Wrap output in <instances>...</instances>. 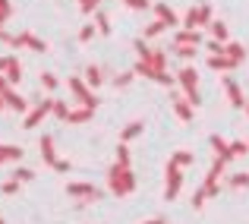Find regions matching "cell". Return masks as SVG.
Segmentation results:
<instances>
[{
  "label": "cell",
  "mask_w": 249,
  "mask_h": 224,
  "mask_svg": "<svg viewBox=\"0 0 249 224\" xmlns=\"http://www.w3.org/2000/svg\"><path fill=\"white\" fill-rule=\"evenodd\" d=\"M249 151V142H243V139H237V142H231V155H233V161H237L240 155H246Z\"/></svg>",
  "instance_id": "34"
},
{
  "label": "cell",
  "mask_w": 249,
  "mask_h": 224,
  "mask_svg": "<svg viewBox=\"0 0 249 224\" xmlns=\"http://www.w3.org/2000/svg\"><path fill=\"white\" fill-rule=\"evenodd\" d=\"M38 82L44 85V92H51V89H57V76L54 73H41L38 76Z\"/></svg>",
  "instance_id": "37"
},
{
  "label": "cell",
  "mask_w": 249,
  "mask_h": 224,
  "mask_svg": "<svg viewBox=\"0 0 249 224\" xmlns=\"http://www.w3.org/2000/svg\"><path fill=\"white\" fill-rule=\"evenodd\" d=\"M0 95H3V101H6V108L10 111H16V114H29V101H25L22 95H19V92H13V89H6V92H0Z\"/></svg>",
  "instance_id": "9"
},
{
  "label": "cell",
  "mask_w": 249,
  "mask_h": 224,
  "mask_svg": "<svg viewBox=\"0 0 249 224\" xmlns=\"http://www.w3.org/2000/svg\"><path fill=\"white\" fill-rule=\"evenodd\" d=\"M6 108V101H3V95H0V111H3Z\"/></svg>",
  "instance_id": "41"
},
{
  "label": "cell",
  "mask_w": 249,
  "mask_h": 224,
  "mask_svg": "<svg viewBox=\"0 0 249 224\" xmlns=\"http://www.w3.org/2000/svg\"><path fill=\"white\" fill-rule=\"evenodd\" d=\"M208 142H212L214 155H218L221 161H227V164L233 161V155H231V142H224V139H221V136H208Z\"/></svg>",
  "instance_id": "14"
},
{
  "label": "cell",
  "mask_w": 249,
  "mask_h": 224,
  "mask_svg": "<svg viewBox=\"0 0 249 224\" xmlns=\"http://www.w3.org/2000/svg\"><path fill=\"white\" fill-rule=\"evenodd\" d=\"M6 79H10V85H19L22 82V63H19V57H10L6 54Z\"/></svg>",
  "instance_id": "13"
},
{
  "label": "cell",
  "mask_w": 249,
  "mask_h": 224,
  "mask_svg": "<svg viewBox=\"0 0 249 224\" xmlns=\"http://www.w3.org/2000/svg\"><path fill=\"white\" fill-rule=\"evenodd\" d=\"M133 79H136V73H133V70H126V73H117L114 76V85H117V89H126Z\"/></svg>",
  "instance_id": "30"
},
{
  "label": "cell",
  "mask_w": 249,
  "mask_h": 224,
  "mask_svg": "<svg viewBox=\"0 0 249 224\" xmlns=\"http://www.w3.org/2000/svg\"><path fill=\"white\" fill-rule=\"evenodd\" d=\"M13 180H16V183H32V180H35V170L25 168V164H16V170H13Z\"/></svg>",
  "instance_id": "24"
},
{
  "label": "cell",
  "mask_w": 249,
  "mask_h": 224,
  "mask_svg": "<svg viewBox=\"0 0 249 224\" xmlns=\"http://www.w3.org/2000/svg\"><path fill=\"white\" fill-rule=\"evenodd\" d=\"M38 149H41V158H44V164H48V168L60 170V174H67V170L73 168L70 161H63V158L57 155V149H54V136H38Z\"/></svg>",
  "instance_id": "2"
},
{
  "label": "cell",
  "mask_w": 249,
  "mask_h": 224,
  "mask_svg": "<svg viewBox=\"0 0 249 224\" xmlns=\"http://www.w3.org/2000/svg\"><path fill=\"white\" fill-rule=\"evenodd\" d=\"M133 48H136V54H139V57H145L148 51H152V48L145 44V38H136V41H133Z\"/></svg>",
  "instance_id": "38"
},
{
  "label": "cell",
  "mask_w": 249,
  "mask_h": 224,
  "mask_svg": "<svg viewBox=\"0 0 249 224\" xmlns=\"http://www.w3.org/2000/svg\"><path fill=\"white\" fill-rule=\"evenodd\" d=\"M246 117H249V104H246Z\"/></svg>",
  "instance_id": "42"
},
{
  "label": "cell",
  "mask_w": 249,
  "mask_h": 224,
  "mask_svg": "<svg viewBox=\"0 0 249 224\" xmlns=\"http://www.w3.org/2000/svg\"><path fill=\"white\" fill-rule=\"evenodd\" d=\"M186 29H202V25H212L214 22V16H212V6L208 3H202V6H193V10L186 13Z\"/></svg>",
  "instance_id": "7"
},
{
  "label": "cell",
  "mask_w": 249,
  "mask_h": 224,
  "mask_svg": "<svg viewBox=\"0 0 249 224\" xmlns=\"http://www.w3.org/2000/svg\"><path fill=\"white\" fill-rule=\"evenodd\" d=\"M227 187L231 189H246L249 187V170H237V174L227 177Z\"/></svg>",
  "instance_id": "22"
},
{
  "label": "cell",
  "mask_w": 249,
  "mask_h": 224,
  "mask_svg": "<svg viewBox=\"0 0 249 224\" xmlns=\"http://www.w3.org/2000/svg\"><path fill=\"white\" fill-rule=\"evenodd\" d=\"M67 196H70V199H79V202H91V199H101V189H95L91 183H85V180H76V183L67 187Z\"/></svg>",
  "instance_id": "8"
},
{
  "label": "cell",
  "mask_w": 249,
  "mask_h": 224,
  "mask_svg": "<svg viewBox=\"0 0 249 224\" xmlns=\"http://www.w3.org/2000/svg\"><path fill=\"white\" fill-rule=\"evenodd\" d=\"M91 117H95V111H91V108H82V104H79V108H70L67 123H89Z\"/></svg>",
  "instance_id": "19"
},
{
  "label": "cell",
  "mask_w": 249,
  "mask_h": 224,
  "mask_svg": "<svg viewBox=\"0 0 249 224\" xmlns=\"http://www.w3.org/2000/svg\"><path fill=\"white\" fill-rule=\"evenodd\" d=\"M123 3H126V10H152V0H123Z\"/></svg>",
  "instance_id": "36"
},
{
  "label": "cell",
  "mask_w": 249,
  "mask_h": 224,
  "mask_svg": "<svg viewBox=\"0 0 249 224\" xmlns=\"http://www.w3.org/2000/svg\"><path fill=\"white\" fill-rule=\"evenodd\" d=\"M25 158V151L19 149V146H0V164H6V161H22Z\"/></svg>",
  "instance_id": "21"
},
{
  "label": "cell",
  "mask_w": 249,
  "mask_h": 224,
  "mask_svg": "<svg viewBox=\"0 0 249 224\" xmlns=\"http://www.w3.org/2000/svg\"><path fill=\"white\" fill-rule=\"evenodd\" d=\"M208 51H212V54H224V41H208Z\"/></svg>",
  "instance_id": "39"
},
{
  "label": "cell",
  "mask_w": 249,
  "mask_h": 224,
  "mask_svg": "<svg viewBox=\"0 0 249 224\" xmlns=\"http://www.w3.org/2000/svg\"><path fill=\"white\" fill-rule=\"evenodd\" d=\"M208 32H212V38H214V41H224V44H227V35H231V32H227V25L221 22V19H214V22L208 25Z\"/></svg>",
  "instance_id": "23"
},
{
  "label": "cell",
  "mask_w": 249,
  "mask_h": 224,
  "mask_svg": "<svg viewBox=\"0 0 249 224\" xmlns=\"http://www.w3.org/2000/svg\"><path fill=\"white\" fill-rule=\"evenodd\" d=\"M167 161H174L177 168H189V164H193L196 158H193V151H174V155H170Z\"/></svg>",
  "instance_id": "26"
},
{
  "label": "cell",
  "mask_w": 249,
  "mask_h": 224,
  "mask_svg": "<svg viewBox=\"0 0 249 224\" xmlns=\"http://www.w3.org/2000/svg\"><path fill=\"white\" fill-rule=\"evenodd\" d=\"M95 35H98L95 22H85L82 29H79V35H76V38H79V44H89V41H91V38H95Z\"/></svg>",
  "instance_id": "27"
},
{
  "label": "cell",
  "mask_w": 249,
  "mask_h": 224,
  "mask_svg": "<svg viewBox=\"0 0 249 224\" xmlns=\"http://www.w3.org/2000/svg\"><path fill=\"white\" fill-rule=\"evenodd\" d=\"M95 29H98V35H110V19H107L104 10L95 13Z\"/></svg>",
  "instance_id": "25"
},
{
  "label": "cell",
  "mask_w": 249,
  "mask_h": 224,
  "mask_svg": "<svg viewBox=\"0 0 249 224\" xmlns=\"http://www.w3.org/2000/svg\"><path fill=\"white\" fill-rule=\"evenodd\" d=\"M174 114L180 117L183 123H189L193 120V104L186 101V98H180V95H174Z\"/></svg>",
  "instance_id": "16"
},
{
  "label": "cell",
  "mask_w": 249,
  "mask_h": 224,
  "mask_svg": "<svg viewBox=\"0 0 249 224\" xmlns=\"http://www.w3.org/2000/svg\"><path fill=\"white\" fill-rule=\"evenodd\" d=\"M82 79H85V85H89V89L95 92L98 85L104 82V70H101V67H95V63H89V67H85V76H82Z\"/></svg>",
  "instance_id": "15"
},
{
  "label": "cell",
  "mask_w": 249,
  "mask_h": 224,
  "mask_svg": "<svg viewBox=\"0 0 249 224\" xmlns=\"http://www.w3.org/2000/svg\"><path fill=\"white\" fill-rule=\"evenodd\" d=\"M233 67H237V63L227 54H208V70H221V73H224V70H233Z\"/></svg>",
  "instance_id": "17"
},
{
  "label": "cell",
  "mask_w": 249,
  "mask_h": 224,
  "mask_svg": "<svg viewBox=\"0 0 249 224\" xmlns=\"http://www.w3.org/2000/svg\"><path fill=\"white\" fill-rule=\"evenodd\" d=\"M142 130H145V123H142V120H133V123H126V127L120 130V142H133L136 136H142Z\"/></svg>",
  "instance_id": "18"
},
{
  "label": "cell",
  "mask_w": 249,
  "mask_h": 224,
  "mask_svg": "<svg viewBox=\"0 0 249 224\" xmlns=\"http://www.w3.org/2000/svg\"><path fill=\"white\" fill-rule=\"evenodd\" d=\"M177 85H183V95H186V101L193 104H199V73H196V67H183L180 73H177Z\"/></svg>",
  "instance_id": "3"
},
{
  "label": "cell",
  "mask_w": 249,
  "mask_h": 224,
  "mask_svg": "<svg viewBox=\"0 0 249 224\" xmlns=\"http://www.w3.org/2000/svg\"><path fill=\"white\" fill-rule=\"evenodd\" d=\"M145 224H167L164 218H152V221H145Z\"/></svg>",
  "instance_id": "40"
},
{
  "label": "cell",
  "mask_w": 249,
  "mask_h": 224,
  "mask_svg": "<svg viewBox=\"0 0 249 224\" xmlns=\"http://www.w3.org/2000/svg\"><path fill=\"white\" fill-rule=\"evenodd\" d=\"M19 189H22V183H16L13 177H10V180H3V183H0V193H3V196H16Z\"/></svg>",
  "instance_id": "29"
},
{
  "label": "cell",
  "mask_w": 249,
  "mask_h": 224,
  "mask_svg": "<svg viewBox=\"0 0 249 224\" xmlns=\"http://www.w3.org/2000/svg\"><path fill=\"white\" fill-rule=\"evenodd\" d=\"M67 85H70L73 98L82 104V108H91V111H98V95L89 89V85H85V79H82V76H70V82H67Z\"/></svg>",
  "instance_id": "4"
},
{
  "label": "cell",
  "mask_w": 249,
  "mask_h": 224,
  "mask_svg": "<svg viewBox=\"0 0 249 224\" xmlns=\"http://www.w3.org/2000/svg\"><path fill=\"white\" fill-rule=\"evenodd\" d=\"M224 54L231 57V60L237 63V67L246 60V48H243V44H237V41H227V44H224Z\"/></svg>",
  "instance_id": "20"
},
{
  "label": "cell",
  "mask_w": 249,
  "mask_h": 224,
  "mask_svg": "<svg viewBox=\"0 0 249 224\" xmlns=\"http://www.w3.org/2000/svg\"><path fill=\"white\" fill-rule=\"evenodd\" d=\"M54 117L67 123V117H70V104H67V101H54Z\"/></svg>",
  "instance_id": "33"
},
{
  "label": "cell",
  "mask_w": 249,
  "mask_h": 224,
  "mask_svg": "<svg viewBox=\"0 0 249 224\" xmlns=\"http://www.w3.org/2000/svg\"><path fill=\"white\" fill-rule=\"evenodd\" d=\"M196 51H199V48H186V44H174V54L180 57V60H189V57H196Z\"/></svg>",
  "instance_id": "31"
},
{
  "label": "cell",
  "mask_w": 249,
  "mask_h": 224,
  "mask_svg": "<svg viewBox=\"0 0 249 224\" xmlns=\"http://www.w3.org/2000/svg\"><path fill=\"white\" fill-rule=\"evenodd\" d=\"M98 3H101V0H79V13L91 16V13H98Z\"/></svg>",
  "instance_id": "35"
},
{
  "label": "cell",
  "mask_w": 249,
  "mask_h": 224,
  "mask_svg": "<svg viewBox=\"0 0 249 224\" xmlns=\"http://www.w3.org/2000/svg\"><path fill=\"white\" fill-rule=\"evenodd\" d=\"M107 189L114 196H129L136 189V174L129 168H120V164H110V170H107Z\"/></svg>",
  "instance_id": "1"
},
{
  "label": "cell",
  "mask_w": 249,
  "mask_h": 224,
  "mask_svg": "<svg viewBox=\"0 0 249 224\" xmlns=\"http://www.w3.org/2000/svg\"><path fill=\"white\" fill-rule=\"evenodd\" d=\"M164 29H167V25H164V22H158V19H155L152 25H145V29H142V38H158L161 32H164Z\"/></svg>",
  "instance_id": "28"
},
{
  "label": "cell",
  "mask_w": 249,
  "mask_h": 224,
  "mask_svg": "<svg viewBox=\"0 0 249 224\" xmlns=\"http://www.w3.org/2000/svg\"><path fill=\"white\" fill-rule=\"evenodd\" d=\"M152 10H155V16H158V22H164V25H170V29H174V25H180V16H177V13L170 10L167 3H155Z\"/></svg>",
  "instance_id": "12"
},
{
  "label": "cell",
  "mask_w": 249,
  "mask_h": 224,
  "mask_svg": "<svg viewBox=\"0 0 249 224\" xmlns=\"http://www.w3.org/2000/svg\"><path fill=\"white\" fill-rule=\"evenodd\" d=\"M174 44H186V48H199L202 44V35H199V29H180L174 35Z\"/></svg>",
  "instance_id": "11"
},
{
  "label": "cell",
  "mask_w": 249,
  "mask_h": 224,
  "mask_svg": "<svg viewBox=\"0 0 249 224\" xmlns=\"http://www.w3.org/2000/svg\"><path fill=\"white\" fill-rule=\"evenodd\" d=\"M224 89H227V98H231L233 108L243 111V108H246V98H243V89H240L237 79H224Z\"/></svg>",
  "instance_id": "10"
},
{
  "label": "cell",
  "mask_w": 249,
  "mask_h": 224,
  "mask_svg": "<svg viewBox=\"0 0 249 224\" xmlns=\"http://www.w3.org/2000/svg\"><path fill=\"white\" fill-rule=\"evenodd\" d=\"M0 224H6V221H3V218H0Z\"/></svg>",
  "instance_id": "43"
},
{
  "label": "cell",
  "mask_w": 249,
  "mask_h": 224,
  "mask_svg": "<svg viewBox=\"0 0 249 224\" xmlns=\"http://www.w3.org/2000/svg\"><path fill=\"white\" fill-rule=\"evenodd\" d=\"M48 114H54V98H44L41 104H35V108H32L29 114H25L22 127H25V130H35V127H38V123H41Z\"/></svg>",
  "instance_id": "6"
},
{
  "label": "cell",
  "mask_w": 249,
  "mask_h": 224,
  "mask_svg": "<svg viewBox=\"0 0 249 224\" xmlns=\"http://www.w3.org/2000/svg\"><path fill=\"white\" fill-rule=\"evenodd\" d=\"M117 164H120V168H129V149H126V142L117 146Z\"/></svg>",
  "instance_id": "32"
},
{
  "label": "cell",
  "mask_w": 249,
  "mask_h": 224,
  "mask_svg": "<svg viewBox=\"0 0 249 224\" xmlns=\"http://www.w3.org/2000/svg\"><path fill=\"white\" fill-rule=\"evenodd\" d=\"M164 199H177L180 196V189H183V168H177L174 161H167V168H164Z\"/></svg>",
  "instance_id": "5"
}]
</instances>
